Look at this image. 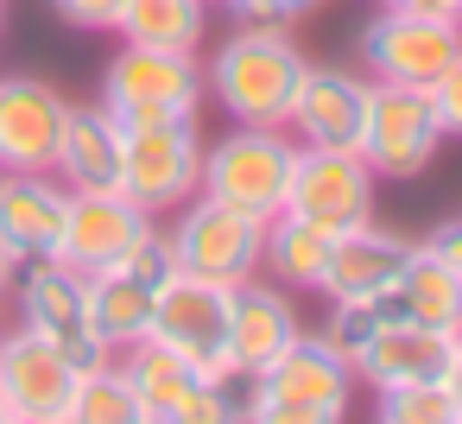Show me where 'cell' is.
<instances>
[{
    "instance_id": "1",
    "label": "cell",
    "mask_w": 462,
    "mask_h": 424,
    "mask_svg": "<svg viewBox=\"0 0 462 424\" xmlns=\"http://www.w3.org/2000/svg\"><path fill=\"white\" fill-rule=\"evenodd\" d=\"M310 51L285 20H241L209 58H203V89L222 108V121L247 127H285L291 96L304 83Z\"/></svg>"
},
{
    "instance_id": "2",
    "label": "cell",
    "mask_w": 462,
    "mask_h": 424,
    "mask_svg": "<svg viewBox=\"0 0 462 424\" xmlns=\"http://www.w3.org/2000/svg\"><path fill=\"white\" fill-rule=\"evenodd\" d=\"M355 405V367L304 329L291 348H279L254 373V418L260 424H336Z\"/></svg>"
},
{
    "instance_id": "3",
    "label": "cell",
    "mask_w": 462,
    "mask_h": 424,
    "mask_svg": "<svg viewBox=\"0 0 462 424\" xmlns=\"http://www.w3.org/2000/svg\"><path fill=\"white\" fill-rule=\"evenodd\" d=\"M298 165V140L291 127H247L228 121L222 140H203V197L235 203L247 216H279L285 209V184Z\"/></svg>"
},
{
    "instance_id": "4",
    "label": "cell",
    "mask_w": 462,
    "mask_h": 424,
    "mask_svg": "<svg viewBox=\"0 0 462 424\" xmlns=\"http://www.w3.org/2000/svg\"><path fill=\"white\" fill-rule=\"evenodd\" d=\"M203 102H209V89H203V51H159V45H127L121 39V51L102 70V108L121 127L203 115Z\"/></svg>"
},
{
    "instance_id": "5",
    "label": "cell",
    "mask_w": 462,
    "mask_h": 424,
    "mask_svg": "<svg viewBox=\"0 0 462 424\" xmlns=\"http://www.w3.org/2000/svg\"><path fill=\"white\" fill-rule=\"evenodd\" d=\"M165 241H171V266L178 272H197L209 285H241L260 272V253H266V222L235 209V203H216V197H190L165 216Z\"/></svg>"
},
{
    "instance_id": "6",
    "label": "cell",
    "mask_w": 462,
    "mask_h": 424,
    "mask_svg": "<svg viewBox=\"0 0 462 424\" xmlns=\"http://www.w3.org/2000/svg\"><path fill=\"white\" fill-rule=\"evenodd\" d=\"M121 190L159 222L178 203H190L203 190V121L178 115V121L121 127Z\"/></svg>"
},
{
    "instance_id": "7",
    "label": "cell",
    "mask_w": 462,
    "mask_h": 424,
    "mask_svg": "<svg viewBox=\"0 0 462 424\" xmlns=\"http://www.w3.org/2000/svg\"><path fill=\"white\" fill-rule=\"evenodd\" d=\"M14 298H20V323L39 329L77 373L115 361V348L102 342V329H96V317H89V272L64 266L58 253H51V260H26L20 279H14Z\"/></svg>"
},
{
    "instance_id": "8",
    "label": "cell",
    "mask_w": 462,
    "mask_h": 424,
    "mask_svg": "<svg viewBox=\"0 0 462 424\" xmlns=\"http://www.w3.org/2000/svg\"><path fill=\"white\" fill-rule=\"evenodd\" d=\"M443 127L424 89L411 83H367V115H361V159L374 165L380 184H411L437 165Z\"/></svg>"
},
{
    "instance_id": "9",
    "label": "cell",
    "mask_w": 462,
    "mask_h": 424,
    "mask_svg": "<svg viewBox=\"0 0 462 424\" xmlns=\"http://www.w3.org/2000/svg\"><path fill=\"white\" fill-rule=\"evenodd\" d=\"M355 51H361L367 77L430 89L462 58V20H430V14H405V7H386L380 0V14L361 26Z\"/></svg>"
},
{
    "instance_id": "10",
    "label": "cell",
    "mask_w": 462,
    "mask_h": 424,
    "mask_svg": "<svg viewBox=\"0 0 462 424\" xmlns=\"http://www.w3.org/2000/svg\"><path fill=\"white\" fill-rule=\"evenodd\" d=\"M152 342L184 355L203 380H228L235 373V355H228V285H209V279L171 266L159 279V298H152Z\"/></svg>"
},
{
    "instance_id": "11",
    "label": "cell",
    "mask_w": 462,
    "mask_h": 424,
    "mask_svg": "<svg viewBox=\"0 0 462 424\" xmlns=\"http://www.w3.org/2000/svg\"><path fill=\"white\" fill-rule=\"evenodd\" d=\"M115 367H121V380H127V392H134V418H140V424H209V418H228L222 392H216L184 355H171V348L152 342V336L134 342V348H121Z\"/></svg>"
},
{
    "instance_id": "12",
    "label": "cell",
    "mask_w": 462,
    "mask_h": 424,
    "mask_svg": "<svg viewBox=\"0 0 462 424\" xmlns=\"http://www.w3.org/2000/svg\"><path fill=\"white\" fill-rule=\"evenodd\" d=\"M380 203V178L361 152H336V146H298L291 184H285V209L342 235L355 222H367Z\"/></svg>"
},
{
    "instance_id": "13",
    "label": "cell",
    "mask_w": 462,
    "mask_h": 424,
    "mask_svg": "<svg viewBox=\"0 0 462 424\" xmlns=\"http://www.w3.org/2000/svg\"><path fill=\"white\" fill-rule=\"evenodd\" d=\"M77 367L26 323H7L0 336V411L7 424H70Z\"/></svg>"
},
{
    "instance_id": "14",
    "label": "cell",
    "mask_w": 462,
    "mask_h": 424,
    "mask_svg": "<svg viewBox=\"0 0 462 424\" xmlns=\"http://www.w3.org/2000/svg\"><path fill=\"white\" fill-rule=\"evenodd\" d=\"M367 70L348 64H304V83L291 96V140L298 146H336V152H361V115H367Z\"/></svg>"
},
{
    "instance_id": "15",
    "label": "cell",
    "mask_w": 462,
    "mask_h": 424,
    "mask_svg": "<svg viewBox=\"0 0 462 424\" xmlns=\"http://www.w3.org/2000/svg\"><path fill=\"white\" fill-rule=\"evenodd\" d=\"M159 216H146L127 190H70L64 203V235H58V260L77 272H102L115 266Z\"/></svg>"
},
{
    "instance_id": "16",
    "label": "cell",
    "mask_w": 462,
    "mask_h": 424,
    "mask_svg": "<svg viewBox=\"0 0 462 424\" xmlns=\"http://www.w3.org/2000/svg\"><path fill=\"white\" fill-rule=\"evenodd\" d=\"M70 96L32 70L0 77V171H51Z\"/></svg>"
},
{
    "instance_id": "17",
    "label": "cell",
    "mask_w": 462,
    "mask_h": 424,
    "mask_svg": "<svg viewBox=\"0 0 462 424\" xmlns=\"http://www.w3.org/2000/svg\"><path fill=\"white\" fill-rule=\"evenodd\" d=\"M411 247H418V241H411V235H399V228H386L380 216H367V222L342 228V235L329 241L323 298H386V291L399 285V272H405Z\"/></svg>"
},
{
    "instance_id": "18",
    "label": "cell",
    "mask_w": 462,
    "mask_h": 424,
    "mask_svg": "<svg viewBox=\"0 0 462 424\" xmlns=\"http://www.w3.org/2000/svg\"><path fill=\"white\" fill-rule=\"evenodd\" d=\"M298 336H304V317H298V304H291V291L279 279L254 272V279H241L228 291V355H235V367L260 373Z\"/></svg>"
},
{
    "instance_id": "19",
    "label": "cell",
    "mask_w": 462,
    "mask_h": 424,
    "mask_svg": "<svg viewBox=\"0 0 462 424\" xmlns=\"http://www.w3.org/2000/svg\"><path fill=\"white\" fill-rule=\"evenodd\" d=\"M64 203L70 190L58 171H0V247L20 266L51 260L64 235Z\"/></svg>"
},
{
    "instance_id": "20",
    "label": "cell",
    "mask_w": 462,
    "mask_h": 424,
    "mask_svg": "<svg viewBox=\"0 0 462 424\" xmlns=\"http://www.w3.org/2000/svg\"><path fill=\"white\" fill-rule=\"evenodd\" d=\"M462 329H437V323H411V317H393L374 329V342L355 355V380L361 386H411V380H443L449 367V348H456Z\"/></svg>"
},
{
    "instance_id": "21",
    "label": "cell",
    "mask_w": 462,
    "mask_h": 424,
    "mask_svg": "<svg viewBox=\"0 0 462 424\" xmlns=\"http://www.w3.org/2000/svg\"><path fill=\"white\" fill-rule=\"evenodd\" d=\"M51 171L64 178V190H121V121L102 102H70Z\"/></svg>"
},
{
    "instance_id": "22",
    "label": "cell",
    "mask_w": 462,
    "mask_h": 424,
    "mask_svg": "<svg viewBox=\"0 0 462 424\" xmlns=\"http://www.w3.org/2000/svg\"><path fill=\"white\" fill-rule=\"evenodd\" d=\"M152 298H159V285L140 279V272H127V266L89 272V317H96V329H102V342L115 355L152 336Z\"/></svg>"
},
{
    "instance_id": "23",
    "label": "cell",
    "mask_w": 462,
    "mask_h": 424,
    "mask_svg": "<svg viewBox=\"0 0 462 424\" xmlns=\"http://www.w3.org/2000/svg\"><path fill=\"white\" fill-rule=\"evenodd\" d=\"M329 228L279 209L266 216V253H260V272L279 279L285 291H323V266H329Z\"/></svg>"
},
{
    "instance_id": "24",
    "label": "cell",
    "mask_w": 462,
    "mask_h": 424,
    "mask_svg": "<svg viewBox=\"0 0 462 424\" xmlns=\"http://www.w3.org/2000/svg\"><path fill=\"white\" fill-rule=\"evenodd\" d=\"M115 32L127 45H159V51H203L209 39V0H127Z\"/></svg>"
},
{
    "instance_id": "25",
    "label": "cell",
    "mask_w": 462,
    "mask_h": 424,
    "mask_svg": "<svg viewBox=\"0 0 462 424\" xmlns=\"http://www.w3.org/2000/svg\"><path fill=\"white\" fill-rule=\"evenodd\" d=\"M393 304H399V317H411V323L462 329V279H456L424 241L411 247V260H405V272H399V285H393Z\"/></svg>"
},
{
    "instance_id": "26",
    "label": "cell",
    "mask_w": 462,
    "mask_h": 424,
    "mask_svg": "<svg viewBox=\"0 0 462 424\" xmlns=\"http://www.w3.org/2000/svg\"><path fill=\"white\" fill-rule=\"evenodd\" d=\"M393 317H399L393 291H386V298H329V317L317 323V336H323V342L355 367V355H361V348L374 342V329H380V323H393Z\"/></svg>"
},
{
    "instance_id": "27",
    "label": "cell",
    "mask_w": 462,
    "mask_h": 424,
    "mask_svg": "<svg viewBox=\"0 0 462 424\" xmlns=\"http://www.w3.org/2000/svg\"><path fill=\"white\" fill-rule=\"evenodd\" d=\"M70 424H140L134 418V392L121 380V367H89L77 373V399H70Z\"/></svg>"
},
{
    "instance_id": "28",
    "label": "cell",
    "mask_w": 462,
    "mask_h": 424,
    "mask_svg": "<svg viewBox=\"0 0 462 424\" xmlns=\"http://www.w3.org/2000/svg\"><path fill=\"white\" fill-rule=\"evenodd\" d=\"M374 411H380L386 424H456V411H449V392H443V380L380 386V392H374Z\"/></svg>"
},
{
    "instance_id": "29",
    "label": "cell",
    "mask_w": 462,
    "mask_h": 424,
    "mask_svg": "<svg viewBox=\"0 0 462 424\" xmlns=\"http://www.w3.org/2000/svg\"><path fill=\"white\" fill-rule=\"evenodd\" d=\"M127 0H51V14L70 26V32H115Z\"/></svg>"
},
{
    "instance_id": "30",
    "label": "cell",
    "mask_w": 462,
    "mask_h": 424,
    "mask_svg": "<svg viewBox=\"0 0 462 424\" xmlns=\"http://www.w3.org/2000/svg\"><path fill=\"white\" fill-rule=\"evenodd\" d=\"M430 96V108H437V127H443V140H462V58L424 89Z\"/></svg>"
},
{
    "instance_id": "31",
    "label": "cell",
    "mask_w": 462,
    "mask_h": 424,
    "mask_svg": "<svg viewBox=\"0 0 462 424\" xmlns=\"http://www.w3.org/2000/svg\"><path fill=\"white\" fill-rule=\"evenodd\" d=\"M424 247H430V253H437V260H443V266H449V272L462 279V216H449V222H437V228L424 235Z\"/></svg>"
},
{
    "instance_id": "32",
    "label": "cell",
    "mask_w": 462,
    "mask_h": 424,
    "mask_svg": "<svg viewBox=\"0 0 462 424\" xmlns=\"http://www.w3.org/2000/svg\"><path fill=\"white\" fill-rule=\"evenodd\" d=\"M317 7V0H241V7H235V20H304Z\"/></svg>"
},
{
    "instance_id": "33",
    "label": "cell",
    "mask_w": 462,
    "mask_h": 424,
    "mask_svg": "<svg viewBox=\"0 0 462 424\" xmlns=\"http://www.w3.org/2000/svg\"><path fill=\"white\" fill-rule=\"evenodd\" d=\"M443 392H449V411H456V424H462V336H456V348H449V367H443Z\"/></svg>"
},
{
    "instance_id": "34",
    "label": "cell",
    "mask_w": 462,
    "mask_h": 424,
    "mask_svg": "<svg viewBox=\"0 0 462 424\" xmlns=\"http://www.w3.org/2000/svg\"><path fill=\"white\" fill-rule=\"evenodd\" d=\"M386 7H405V14H430V20H462V0H386Z\"/></svg>"
},
{
    "instance_id": "35",
    "label": "cell",
    "mask_w": 462,
    "mask_h": 424,
    "mask_svg": "<svg viewBox=\"0 0 462 424\" xmlns=\"http://www.w3.org/2000/svg\"><path fill=\"white\" fill-rule=\"evenodd\" d=\"M14 279H20V260H14L7 247H0V298H7V291H14Z\"/></svg>"
},
{
    "instance_id": "36",
    "label": "cell",
    "mask_w": 462,
    "mask_h": 424,
    "mask_svg": "<svg viewBox=\"0 0 462 424\" xmlns=\"http://www.w3.org/2000/svg\"><path fill=\"white\" fill-rule=\"evenodd\" d=\"M209 7H228V14H235V7H241V0H209Z\"/></svg>"
},
{
    "instance_id": "37",
    "label": "cell",
    "mask_w": 462,
    "mask_h": 424,
    "mask_svg": "<svg viewBox=\"0 0 462 424\" xmlns=\"http://www.w3.org/2000/svg\"><path fill=\"white\" fill-rule=\"evenodd\" d=\"M0 32H7V0H0Z\"/></svg>"
},
{
    "instance_id": "38",
    "label": "cell",
    "mask_w": 462,
    "mask_h": 424,
    "mask_svg": "<svg viewBox=\"0 0 462 424\" xmlns=\"http://www.w3.org/2000/svg\"><path fill=\"white\" fill-rule=\"evenodd\" d=\"M0 336H7V317H0Z\"/></svg>"
},
{
    "instance_id": "39",
    "label": "cell",
    "mask_w": 462,
    "mask_h": 424,
    "mask_svg": "<svg viewBox=\"0 0 462 424\" xmlns=\"http://www.w3.org/2000/svg\"><path fill=\"white\" fill-rule=\"evenodd\" d=\"M0 424H7V411H0Z\"/></svg>"
}]
</instances>
